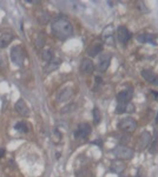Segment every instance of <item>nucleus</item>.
<instances>
[{
  "mask_svg": "<svg viewBox=\"0 0 158 177\" xmlns=\"http://www.w3.org/2000/svg\"><path fill=\"white\" fill-rule=\"evenodd\" d=\"M51 30L53 34L59 39H67L73 34V26L72 24L64 17L56 18L51 24Z\"/></svg>",
  "mask_w": 158,
  "mask_h": 177,
  "instance_id": "nucleus-1",
  "label": "nucleus"
},
{
  "mask_svg": "<svg viewBox=\"0 0 158 177\" xmlns=\"http://www.w3.org/2000/svg\"><path fill=\"white\" fill-rule=\"evenodd\" d=\"M112 152L117 158H119L121 161L123 159H131L133 157V154H135L133 150L131 148L126 146V145H117L112 150Z\"/></svg>",
  "mask_w": 158,
  "mask_h": 177,
  "instance_id": "nucleus-2",
  "label": "nucleus"
},
{
  "mask_svg": "<svg viewBox=\"0 0 158 177\" xmlns=\"http://www.w3.org/2000/svg\"><path fill=\"white\" fill-rule=\"evenodd\" d=\"M11 60L17 66H21L25 60V56L20 46H13L11 48Z\"/></svg>",
  "mask_w": 158,
  "mask_h": 177,
  "instance_id": "nucleus-3",
  "label": "nucleus"
},
{
  "mask_svg": "<svg viewBox=\"0 0 158 177\" xmlns=\"http://www.w3.org/2000/svg\"><path fill=\"white\" fill-rule=\"evenodd\" d=\"M136 126H137L136 120L133 118H131V117L123 118V119H120V122L118 123V128L121 131H124V132H132V131H135Z\"/></svg>",
  "mask_w": 158,
  "mask_h": 177,
  "instance_id": "nucleus-4",
  "label": "nucleus"
},
{
  "mask_svg": "<svg viewBox=\"0 0 158 177\" xmlns=\"http://www.w3.org/2000/svg\"><path fill=\"white\" fill-rule=\"evenodd\" d=\"M111 54L110 53H104V54H100L98 57V64H97V66H98V70L104 72L108 69V66H110L111 64Z\"/></svg>",
  "mask_w": 158,
  "mask_h": 177,
  "instance_id": "nucleus-5",
  "label": "nucleus"
},
{
  "mask_svg": "<svg viewBox=\"0 0 158 177\" xmlns=\"http://www.w3.org/2000/svg\"><path fill=\"white\" fill-rule=\"evenodd\" d=\"M117 39L121 44H126L131 39V32L125 26H119L117 30Z\"/></svg>",
  "mask_w": 158,
  "mask_h": 177,
  "instance_id": "nucleus-6",
  "label": "nucleus"
},
{
  "mask_svg": "<svg viewBox=\"0 0 158 177\" xmlns=\"http://www.w3.org/2000/svg\"><path fill=\"white\" fill-rule=\"evenodd\" d=\"M90 133H91V126L86 123H83L77 128L75 136H76V138H87L90 136Z\"/></svg>",
  "mask_w": 158,
  "mask_h": 177,
  "instance_id": "nucleus-7",
  "label": "nucleus"
},
{
  "mask_svg": "<svg viewBox=\"0 0 158 177\" xmlns=\"http://www.w3.org/2000/svg\"><path fill=\"white\" fill-rule=\"evenodd\" d=\"M133 96L132 88H126V90H121L118 95H117V102L118 104H123V103H130V100Z\"/></svg>",
  "mask_w": 158,
  "mask_h": 177,
  "instance_id": "nucleus-8",
  "label": "nucleus"
},
{
  "mask_svg": "<svg viewBox=\"0 0 158 177\" xmlns=\"http://www.w3.org/2000/svg\"><path fill=\"white\" fill-rule=\"evenodd\" d=\"M151 140H152V138H151L150 132H148V131L142 132L140 136H139V141H138V148H139V150L146 149L149 146V144L151 143Z\"/></svg>",
  "mask_w": 158,
  "mask_h": 177,
  "instance_id": "nucleus-9",
  "label": "nucleus"
},
{
  "mask_svg": "<svg viewBox=\"0 0 158 177\" xmlns=\"http://www.w3.org/2000/svg\"><path fill=\"white\" fill-rule=\"evenodd\" d=\"M103 51V43L97 40L94 43L91 44V46L87 48V54L90 57H96L97 54H99Z\"/></svg>",
  "mask_w": 158,
  "mask_h": 177,
  "instance_id": "nucleus-10",
  "label": "nucleus"
},
{
  "mask_svg": "<svg viewBox=\"0 0 158 177\" xmlns=\"http://www.w3.org/2000/svg\"><path fill=\"white\" fill-rule=\"evenodd\" d=\"M142 77L152 85H158V76H156L155 72H152L151 70H143Z\"/></svg>",
  "mask_w": 158,
  "mask_h": 177,
  "instance_id": "nucleus-11",
  "label": "nucleus"
},
{
  "mask_svg": "<svg viewBox=\"0 0 158 177\" xmlns=\"http://www.w3.org/2000/svg\"><path fill=\"white\" fill-rule=\"evenodd\" d=\"M80 70L84 74H91L94 70V65L89 58H84L80 64Z\"/></svg>",
  "mask_w": 158,
  "mask_h": 177,
  "instance_id": "nucleus-12",
  "label": "nucleus"
},
{
  "mask_svg": "<svg viewBox=\"0 0 158 177\" xmlns=\"http://www.w3.org/2000/svg\"><path fill=\"white\" fill-rule=\"evenodd\" d=\"M14 39V34L9 32V31H5L0 34V47H6L12 40Z\"/></svg>",
  "mask_w": 158,
  "mask_h": 177,
  "instance_id": "nucleus-13",
  "label": "nucleus"
},
{
  "mask_svg": "<svg viewBox=\"0 0 158 177\" xmlns=\"http://www.w3.org/2000/svg\"><path fill=\"white\" fill-rule=\"evenodd\" d=\"M16 110H17V112L19 113V115H21L24 117H27L30 115V109L27 108L26 103L24 102L22 99H19L18 102L16 103Z\"/></svg>",
  "mask_w": 158,
  "mask_h": 177,
  "instance_id": "nucleus-14",
  "label": "nucleus"
},
{
  "mask_svg": "<svg viewBox=\"0 0 158 177\" xmlns=\"http://www.w3.org/2000/svg\"><path fill=\"white\" fill-rule=\"evenodd\" d=\"M110 168H111V171L112 172H115V174H121V172L125 170L126 165H125V163L121 161V159H115V161H112Z\"/></svg>",
  "mask_w": 158,
  "mask_h": 177,
  "instance_id": "nucleus-15",
  "label": "nucleus"
},
{
  "mask_svg": "<svg viewBox=\"0 0 158 177\" xmlns=\"http://www.w3.org/2000/svg\"><path fill=\"white\" fill-rule=\"evenodd\" d=\"M102 37H103V40L104 42H106L107 44H113V40H112V38H113V27L111 26H107L104 31H103V33H102Z\"/></svg>",
  "mask_w": 158,
  "mask_h": 177,
  "instance_id": "nucleus-16",
  "label": "nucleus"
},
{
  "mask_svg": "<svg viewBox=\"0 0 158 177\" xmlns=\"http://www.w3.org/2000/svg\"><path fill=\"white\" fill-rule=\"evenodd\" d=\"M138 42L145 44V43H150L152 45H156V37L153 34H150V33H142L137 37Z\"/></svg>",
  "mask_w": 158,
  "mask_h": 177,
  "instance_id": "nucleus-17",
  "label": "nucleus"
},
{
  "mask_svg": "<svg viewBox=\"0 0 158 177\" xmlns=\"http://www.w3.org/2000/svg\"><path fill=\"white\" fill-rule=\"evenodd\" d=\"M133 106L130 103H123L118 104L116 108V113H124V112H132Z\"/></svg>",
  "mask_w": 158,
  "mask_h": 177,
  "instance_id": "nucleus-18",
  "label": "nucleus"
},
{
  "mask_svg": "<svg viewBox=\"0 0 158 177\" xmlns=\"http://www.w3.org/2000/svg\"><path fill=\"white\" fill-rule=\"evenodd\" d=\"M72 95H73V92H72L71 88H65L64 91L60 92V95H59V100H62V102L68 100V99L72 97Z\"/></svg>",
  "mask_w": 158,
  "mask_h": 177,
  "instance_id": "nucleus-19",
  "label": "nucleus"
},
{
  "mask_svg": "<svg viewBox=\"0 0 158 177\" xmlns=\"http://www.w3.org/2000/svg\"><path fill=\"white\" fill-rule=\"evenodd\" d=\"M16 130L19 131V132L26 133V132L28 131V128H27V125L24 123V122H20V123H17V124H16Z\"/></svg>",
  "mask_w": 158,
  "mask_h": 177,
  "instance_id": "nucleus-20",
  "label": "nucleus"
},
{
  "mask_svg": "<svg viewBox=\"0 0 158 177\" xmlns=\"http://www.w3.org/2000/svg\"><path fill=\"white\" fill-rule=\"evenodd\" d=\"M41 57H43V59L44 60H46V61H50L51 59H52V51L51 50H44L43 51V53H41Z\"/></svg>",
  "mask_w": 158,
  "mask_h": 177,
  "instance_id": "nucleus-21",
  "label": "nucleus"
},
{
  "mask_svg": "<svg viewBox=\"0 0 158 177\" xmlns=\"http://www.w3.org/2000/svg\"><path fill=\"white\" fill-rule=\"evenodd\" d=\"M93 120L96 124H99L100 123V112L98 108H94L93 109Z\"/></svg>",
  "mask_w": 158,
  "mask_h": 177,
  "instance_id": "nucleus-22",
  "label": "nucleus"
},
{
  "mask_svg": "<svg viewBox=\"0 0 158 177\" xmlns=\"http://www.w3.org/2000/svg\"><path fill=\"white\" fill-rule=\"evenodd\" d=\"M157 149H158V138H156L153 144L151 145V149H150V152L151 154H156L157 152Z\"/></svg>",
  "mask_w": 158,
  "mask_h": 177,
  "instance_id": "nucleus-23",
  "label": "nucleus"
},
{
  "mask_svg": "<svg viewBox=\"0 0 158 177\" xmlns=\"http://www.w3.org/2000/svg\"><path fill=\"white\" fill-rule=\"evenodd\" d=\"M137 6H140V7H138V8L142 10V12H148L146 5H144V3H142V1H137Z\"/></svg>",
  "mask_w": 158,
  "mask_h": 177,
  "instance_id": "nucleus-24",
  "label": "nucleus"
},
{
  "mask_svg": "<svg viewBox=\"0 0 158 177\" xmlns=\"http://www.w3.org/2000/svg\"><path fill=\"white\" fill-rule=\"evenodd\" d=\"M129 141H130L129 136H123V137H121V142H129Z\"/></svg>",
  "mask_w": 158,
  "mask_h": 177,
  "instance_id": "nucleus-25",
  "label": "nucleus"
},
{
  "mask_svg": "<svg viewBox=\"0 0 158 177\" xmlns=\"http://www.w3.org/2000/svg\"><path fill=\"white\" fill-rule=\"evenodd\" d=\"M5 155V149L4 148H0V158Z\"/></svg>",
  "mask_w": 158,
  "mask_h": 177,
  "instance_id": "nucleus-26",
  "label": "nucleus"
},
{
  "mask_svg": "<svg viewBox=\"0 0 158 177\" xmlns=\"http://www.w3.org/2000/svg\"><path fill=\"white\" fill-rule=\"evenodd\" d=\"M96 82H97V85H100V84H102V78L97 77V78H96Z\"/></svg>",
  "mask_w": 158,
  "mask_h": 177,
  "instance_id": "nucleus-27",
  "label": "nucleus"
},
{
  "mask_svg": "<svg viewBox=\"0 0 158 177\" xmlns=\"http://www.w3.org/2000/svg\"><path fill=\"white\" fill-rule=\"evenodd\" d=\"M152 95H153L156 98H158V92H156V91H152Z\"/></svg>",
  "mask_w": 158,
  "mask_h": 177,
  "instance_id": "nucleus-28",
  "label": "nucleus"
},
{
  "mask_svg": "<svg viewBox=\"0 0 158 177\" xmlns=\"http://www.w3.org/2000/svg\"><path fill=\"white\" fill-rule=\"evenodd\" d=\"M156 124H158V115H157V117H156Z\"/></svg>",
  "mask_w": 158,
  "mask_h": 177,
  "instance_id": "nucleus-29",
  "label": "nucleus"
},
{
  "mask_svg": "<svg viewBox=\"0 0 158 177\" xmlns=\"http://www.w3.org/2000/svg\"><path fill=\"white\" fill-rule=\"evenodd\" d=\"M119 177H127V176H119Z\"/></svg>",
  "mask_w": 158,
  "mask_h": 177,
  "instance_id": "nucleus-30",
  "label": "nucleus"
},
{
  "mask_svg": "<svg viewBox=\"0 0 158 177\" xmlns=\"http://www.w3.org/2000/svg\"><path fill=\"white\" fill-rule=\"evenodd\" d=\"M136 177H139V175H137V176H136Z\"/></svg>",
  "mask_w": 158,
  "mask_h": 177,
  "instance_id": "nucleus-31",
  "label": "nucleus"
}]
</instances>
